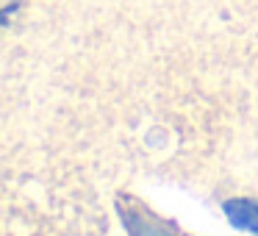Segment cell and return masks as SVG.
I'll return each instance as SVG.
<instances>
[{"label":"cell","mask_w":258,"mask_h":236,"mask_svg":"<svg viewBox=\"0 0 258 236\" xmlns=\"http://www.w3.org/2000/svg\"><path fill=\"white\" fill-rule=\"evenodd\" d=\"M222 208H225V217L230 219L233 228L258 236V200H250V197H230V200L222 203Z\"/></svg>","instance_id":"6da1fadb"},{"label":"cell","mask_w":258,"mask_h":236,"mask_svg":"<svg viewBox=\"0 0 258 236\" xmlns=\"http://www.w3.org/2000/svg\"><path fill=\"white\" fill-rule=\"evenodd\" d=\"M122 219H125V225H128L131 236H180L178 230H172L169 225L158 222V219H147L136 211H125Z\"/></svg>","instance_id":"7a4b0ae2"}]
</instances>
